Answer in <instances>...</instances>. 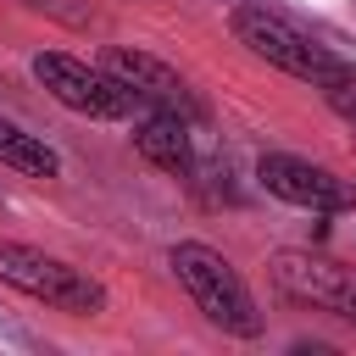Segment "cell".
Here are the masks:
<instances>
[{"mask_svg": "<svg viewBox=\"0 0 356 356\" xmlns=\"http://www.w3.org/2000/svg\"><path fill=\"white\" fill-rule=\"evenodd\" d=\"M0 284L56 306V312H72V317H95L106 312V284L89 278L83 267L50 256V250H33L22 239H0Z\"/></svg>", "mask_w": 356, "mask_h": 356, "instance_id": "3957f363", "label": "cell"}, {"mask_svg": "<svg viewBox=\"0 0 356 356\" xmlns=\"http://www.w3.org/2000/svg\"><path fill=\"white\" fill-rule=\"evenodd\" d=\"M189 128H195V122H184V117H172V111H150V117L134 128V150H139L150 167H161V172H189V167H195Z\"/></svg>", "mask_w": 356, "mask_h": 356, "instance_id": "ba28073f", "label": "cell"}, {"mask_svg": "<svg viewBox=\"0 0 356 356\" xmlns=\"http://www.w3.org/2000/svg\"><path fill=\"white\" fill-rule=\"evenodd\" d=\"M17 6H28V11H50V17H61V22H83V11L67 6V0H17Z\"/></svg>", "mask_w": 356, "mask_h": 356, "instance_id": "8fae6325", "label": "cell"}, {"mask_svg": "<svg viewBox=\"0 0 356 356\" xmlns=\"http://www.w3.org/2000/svg\"><path fill=\"white\" fill-rule=\"evenodd\" d=\"M33 78L78 117H95V122H122L134 117V89L111 72V67H89L78 56H61V50H39L33 56Z\"/></svg>", "mask_w": 356, "mask_h": 356, "instance_id": "277c9868", "label": "cell"}, {"mask_svg": "<svg viewBox=\"0 0 356 356\" xmlns=\"http://www.w3.org/2000/svg\"><path fill=\"white\" fill-rule=\"evenodd\" d=\"M323 100H328L345 122H356V72H345L339 83H328V89H323Z\"/></svg>", "mask_w": 356, "mask_h": 356, "instance_id": "30bf717a", "label": "cell"}, {"mask_svg": "<svg viewBox=\"0 0 356 356\" xmlns=\"http://www.w3.org/2000/svg\"><path fill=\"white\" fill-rule=\"evenodd\" d=\"M0 167L28 172V178H56V172H61V156H56L39 134H28L22 122L0 117Z\"/></svg>", "mask_w": 356, "mask_h": 356, "instance_id": "9c48e42d", "label": "cell"}, {"mask_svg": "<svg viewBox=\"0 0 356 356\" xmlns=\"http://www.w3.org/2000/svg\"><path fill=\"white\" fill-rule=\"evenodd\" d=\"M228 28H234V39H239L250 56H261L267 67H278V72H289V78L312 83V89H328V83H339L345 72H356L345 56H334L323 39L300 33L289 17L267 11V6H234Z\"/></svg>", "mask_w": 356, "mask_h": 356, "instance_id": "6da1fadb", "label": "cell"}, {"mask_svg": "<svg viewBox=\"0 0 356 356\" xmlns=\"http://www.w3.org/2000/svg\"><path fill=\"white\" fill-rule=\"evenodd\" d=\"M100 67H111V72L134 89V100H145L150 111H172V117H184V122H206V117H211L206 100L195 95V83H189L178 67H167V61H156V56H145V50L111 44Z\"/></svg>", "mask_w": 356, "mask_h": 356, "instance_id": "8992f818", "label": "cell"}, {"mask_svg": "<svg viewBox=\"0 0 356 356\" xmlns=\"http://www.w3.org/2000/svg\"><path fill=\"white\" fill-rule=\"evenodd\" d=\"M167 261H172L178 284L189 289V300L206 312V323H217L222 334H239V339H256V334H261L256 300H250L239 267H234L222 250H211V245H200V239H184V245H172Z\"/></svg>", "mask_w": 356, "mask_h": 356, "instance_id": "7a4b0ae2", "label": "cell"}, {"mask_svg": "<svg viewBox=\"0 0 356 356\" xmlns=\"http://www.w3.org/2000/svg\"><path fill=\"white\" fill-rule=\"evenodd\" d=\"M267 278L295 306H317L328 317L356 323V267H345L334 256H317V250H273Z\"/></svg>", "mask_w": 356, "mask_h": 356, "instance_id": "5b68a950", "label": "cell"}, {"mask_svg": "<svg viewBox=\"0 0 356 356\" xmlns=\"http://www.w3.org/2000/svg\"><path fill=\"white\" fill-rule=\"evenodd\" d=\"M256 178H261L267 195H278L289 206H306V211H345V206H356V184L328 172V167H317V161H306V156L267 150L256 161Z\"/></svg>", "mask_w": 356, "mask_h": 356, "instance_id": "52a82bcc", "label": "cell"}]
</instances>
